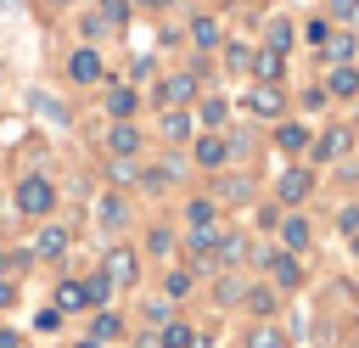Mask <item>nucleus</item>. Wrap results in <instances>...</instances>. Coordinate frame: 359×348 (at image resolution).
<instances>
[{"label": "nucleus", "mask_w": 359, "mask_h": 348, "mask_svg": "<svg viewBox=\"0 0 359 348\" xmlns=\"http://www.w3.org/2000/svg\"><path fill=\"white\" fill-rule=\"evenodd\" d=\"M17 202H22V213H45V208L56 202V191H50V185H45L39 174H28V180L17 185Z\"/></svg>", "instance_id": "f257e3e1"}, {"label": "nucleus", "mask_w": 359, "mask_h": 348, "mask_svg": "<svg viewBox=\"0 0 359 348\" xmlns=\"http://www.w3.org/2000/svg\"><path fill=\"white\" fill-rule=\"evenodd\" d=\"M135 269H140V264H135V253H129V247H118V253H107V269H101V275H107L112 286H129V281H135Z\"/></svg>", "instance_id": "f03ea898"}, {"label": "nucleus", "mask_w": 359, "mask_h": 348, "mask_svg": "<svg viewBox=\"0 0 359 348\" xmlns=\"http://www.w3.org/2000/svg\"><path fill=\"white\" fill-rule=\"evenodd\" d=\"M34 253H39V258H62V253H67V230L45 225V230H39V241H34Z\"/></svg>", "instance_id": "7ed1b4c3"}, {"label": "nucleus", "mask_w": 359, "mask_h": 348, "mask_svg": "<svg viewBox=\"0 0 359 348\" xmlns=\"http://www.w3.org/2000/svg\"><path fill=\"white\" fill-rule=\"evenodd\" d=\"M191 95H196V79H191V73H174V79H163V101H180V107H185Z\"/></svg>", "instance_id": "20e7f679"}, {"label": "nucleus", "mask_w": 359, "mask_h": 348, "mask_svg": "<svg viewBox=\"0 0 359 348\" xmlns=\"http://www.w3.org/2000/svg\"><path fill=\"white\" fill-rule=\"evenodd\" d=\"M309 185H314V180H309L303 168H292V174H280V202H303V196H309Z\"/></svg>", "instance_id": "39448f33"}, {"label": "nucleus", "mask_w": 359, "mask_h": 348, "mask_svg": "<svg viewBox=\"0 0 359 348\" xmlns=\"http://www.w3.org/2000/svg\"><path fill=\"white\" fill-rule=\"evenodd\" d=\"M264 264L275 269V281H280V286H297V281H303V275H297V264H292V253H264Z\"/></svg>", "instance_id": "423d86ee"}, {"label": "nucleus", "mask_w": 359, "mask_h": 348, "mask_svg": "<svg viewBox=\"0 0 359 348\" xmlns=\"http://www.w3.org/2000/svg\"><path fill=\"white\" fill-rule=\"evenodd\" d=\"M73 79H79V84L101 79V56H95V51H79V56H73Z\"/></svg>", "instance_id": "0eeeda50"}, {"label": "nucleus", "mask_w": 359, "mask_h": 348, "mask_svg": "<svg viewBox=\"0 0 359 348\" xmlns=\"http://www.w3.org/2000/svg\"><path fill=\"white\" fill-rule=\"evenodd\" d=\"M252 112H258V118H275V112H280V90H275V84L252 90Z\"/></svg>", "instance_id": "6e6552de"}, {"label": "nucleus", "mask_w": 359, "mask_h": 348, "mask_svg": "<svg viewBox=\"0 0 359 348\" xmlns=\"http://www.w3.org/2000/svg\"><path fill=\"white\" fill-rule=\"evenodd\" d=\"M196 163L219 168V163H224V140H219V135H202V140H196Z\"/></svg>", "instance_id": "1a4fd4ad"}, {"label": "nucleus", "mask_w": 359, "mask_h": 348, "mask_svg": "<svg viewBox=\"0 0 359 348\" xmlns=\"http://www.w3.org/2000/svg\"><path fill=\"white\" fill-rule=\"evenodd\" d=\"M247 348H286V337H280L275 326H252V331H247Z\"/></svg>", "instance_id": "9d476101"}, {"label": "nucleus", "mask_w": 359, "mask_h": 348, "mask_svg": "<svg viewBox=\"0 0 359 348\" xmlns=\"http://www.w3.org/2000/svg\"><path fill=\"white\" fill-rule=\"evenodd\" d=\"M353 90H359V73L353 67H337L331 73V95H353Z\"/></svg>", "instance_id": "9b49d317"}, {"label": "nucleus", "mask_w": 359, "mask_h": 348, "mask_svg": "<svg viewBox=\"0 0 359 348\" xmlns=\"http://www.w3.org/2000/svg\"><path fill=\"white\" fill-rule=\"evenodd\" d=\"M107 112H112V118H129V112H135V90H112V95H107Z\"/></svg>", "instance_id": "f8f14e48"}, {"label": "nucleus", "mask_w": 359, "mask_h": 348, "mask_svg": "<svg viewBox=\"0 0 359 348\" xmlns=\"http://www.w3.org/2000/svg\"><path fill=\"white\" fill-rule=\"evenodd\" d=\"M135 146H140V135H135L129 123H118V129H112V152H118V157H129Z\"/></svg>", "instance_id": "ddd939ff"}, {"label": "nucleus", "mask_w": 359, "mask_h": 348, "mask_svg": "<svg viewBox=\"0 0 359 348\" xmlns=\"http://www.w3.org/2000/svg\"><path fill=\"white\" fill-rule=\"evenodd\" d=\"M275 146H280V152H303V146H309V135H303L297 123H286V129L275 135Z\"/></svg>", "instance_id": "4468645a"}, {"label": "nucleus", "mask_w": 359, "mask_h": 348, "mask_svg": "<svg viewBox=\"0 0 359 348\" xmlns=\"http://www.w3.org/2000/svg\"><path fill=\"white\" fill-rule=\"evenodd\" d=\"M79 292H84V303H107V292H112V281H107V275H90V281H84Z\"/></svg>", "instance_id": "2eb2a0df"}, {"label": "nucleus", "mask_w": 359, "mask_h": 348, "mask_svg": "<svg viewBox=\"0 0 359 348\" xmlns=\"http://www.w3.org/2000/svg\"><path fill=\"white\" fill-rule=\"evenodd\" d=\"M325 56H331V62H348V56H353V39H348V34H331V39H325Z\"/></svg>", "instance_id": "dca6fc26"}, {"label": "nucleus", "mask_w": 359, "mask_h": 348, "mask_svg": "<svg viewBox=\"0 0 359 348\" xmlns=\"http://www.w3.org/2000/svg\"><path fill=\"white\" fill-rule=\"evenodd\" d=\"M348 152V129H331L325 140H320V157H342Z\"/></svg>", "instance_id": "f3484780"}, {"label": "nucleus", "mask_w": 359, "mask_h": 348, "mask_svg": "<svg viewBox=\"0 0 359 348\" xmlns=\"http://www.w3.org/2000/svg\"><path fill=\"white\" fill-rule=\"evenodd\" d=\"M280 236H286V247H303V241H309V225H303V219H286Z\"/></svg>", "instance_id": "a211bd4d"}, {"label": "nucleus", "mask_w": 359, "mask_h": 348, "mask_svg": "<svg viewBox=\"0 0 359 348\" xmlns=\"http://www.w3.org/2000/svg\"><path fill=\"white\" fill-rule=\"evenodd\" d=\"M101 225H112V230L123 225V202H118V196H107V202H101Z\"/></svg>", "instance_id": "6ab92c4d"}, {"label": "nucleus", "mask_w": 359, "mask_h": 348, "mask_svg": "<svg viewBox=\"0 0 359 348\" xmlns=\"http://www.w3.org/2000/svg\"><path fill=\"white\" fill-rule=\"evenodd\" d=\"M56 303H62V309H84V292H79V281H67V286L56 292Z\"/></svg>", "instance_id": "aec40b11"}, {"label": "nucleus", "mask_w": 359, "mask_h": 348, "mask_svg": "<svg viewBox=\"0 0 359 348\" xmlns=\"http://www.w3.org/2000/svg\"><path fill=\"white\" fill-rule=\"evenodd\" d=\"M191 34H196V45H219V28H213L208 17H196V28H191Z\"/></svg>", "instance_id": "412c9836"}, {"label": "nucleus", "mask_w": 359, "mask_h": 348, "mask_svg": "<svg viewBox=\"0 0 359 348\" xmlns=\"http://www.w3.org/2000/svg\"><path fill=\"white\" fill-rule=\"evenodd\" d=\"M258 79H280V56H275V51L258 56Z\"/></svg>", "instance_id": "4be33fe9"}, {"label": "nucleus", "mask_w": 359, "mask_h": 348, "mask_svg": "<svg viewBox=\"0 0 359 348\" xmlns=\"http://www.w3.org/2000/svg\"><path fill=\"white\" fill-rule=\"evenodd\" d=\"M185 129H191V118H185V112H168V118H163V135H174V140H180Z\"/></svg>", "instance_id": "5701e85b"}, {"label": "nucleus", "mask_w": 359, "mask_h": 348, "mask_svg": "<svg viewBox=\"0 0 359 348\" xmlns=\"http://www.w3.org/2000/svg\"><path fill=\"white\" fill-rule=\"evenodd\" d=\"M185 213H191V225H196V230H202V225H213V202H191Z\"/></svg>", "instance_id": "b1692460"}, {"label": "nucleus", "mask_w": 359, "mask_h": 348, "mask_svg": "<svg viewBox=\"0 0 359 348\" xmlns=\"http://www.w3.org/2000/svg\"><path fill=\"white\" fill-rule=\"evenodd\" d=\"M163 348H191V331H185V326H168V331H163Z\"/></svg>", "instance_id": "393cba45"}, {"label": "nucleus", "mask_w": 359, "mask_h": 348, "mask_svg": "<svg viewBox=\"0 0 359 348\" xmlns=\"http://www.w3.org/2000/svg\"><path fill=\"white\" fill-rule=\"evenodd\" d=\"M286 39H292V28L275 17V22H269V45H275V56H280V45H286Z\"/></svg>", "instance_id": "a878e982"}, {"label": "nucleus", "mask_w": 359, "mask_h": 348, "mask_svg": "<svg viewBox=\"0 0 359 348\" xmlns=\"http://www.w3.org/2000/svg\"><path fill=\"white\" fill-rule=\"evenodd\" d=\"M95 337H118V314L101 309V314H95Z\"/></svg>", "instance_id": "bb28decb"}, {"label": "nucleus", "mask_w": 359, "mask_h": 348, "mask_svg": "<svg viewBox=\"0 0 359 348\" xmlns=\"http://www.w3.org/2000/svg\"><path fill=\"white\" fill-rule=\"evenodd\" d=\"M123 11H129L123 0H101V22H123Z\"/></svg>", "instance_id": "cd10ccee"}, {"label": "nucleus", "mask_w": 359, "mask_h": 348, "mask_svg": "<svg viewBox=\"0 0 359 348\" xmlns=\"http://www.w3.org/2000/svg\"><path fill=\"white\" fill-rule=\"evenodd\" d=\"M303 34H309V45H325V39H331V28H325V22H320V17H314V22H309V28H303Z\"/></svg>", "instance_id": "c85d7f7f"}, {"label": "nucleus", "mask_w": 359, "mask_h": 348, "mask_svg": "<svg viewBox=\"0 0 359 348\" xmlns=\"http://www.w3.org/2000/svg\"><path fill=\"white\" fill-rule=\"evenodd\" d=\"M168 292H174V297H185V292H191V275H185V269H174V275H168Z\"/></svg>", "instance_id": "c756f323"}, {"label": "nucleus", "mask_w": 359, "mask_h": 348, "mask_svg": "<svg viewBox=\"0 0 359 348\" xmlns=\"http://www.w3.org/2000/svg\"><path fill=\"white\" fill-rule=\"evenodd\" d=\"M34 326H39V331H56V326H62V309H39V320H34Z\"/></svg>", "instance_id": "7c9ffc66"}, {"label": "nucleus", "mask_w": 359, "mask_h": 348, "mask_svg": "<svg viewBox=\"0 0 359 348\" xmlns=\"http://www.w3.org/2000/svg\"><path fill=\"white\" fill-rule=\"evenodd\" d=\"M202 123H224V101H208L202 107Z\"/></svg>", "instance_id": "2f4dec72"}, {"label": "nucleus", "mask_w": 359, "mask_h": 348, "mask_svg": "<svg viewBox=\"0 0 359 348\" xmlns=\"http://www.w3.org/2000/svg\"><path fill=\"white\" fill-rule=\"evenodd\" d=\"M219 191H224V196H230V202H241V196H247V180H224V185H219Z\"/></svg>", "instance_id": "473e14b6"}, {"label": "nucleus", "mask_w": 359, "mask_h": 348, "mask_svg": "<svg viewBox=\"0 0 359 348\" xmlns=\"http://www.w3.org/2000/svg\"><path fill=\"white\" fill-rule=\"evenodd\" d=\"M247 303H252V309H258V314H269V309H275V297H269V292H264V286H258V292H252V297H247Z\"/></svg>", "instance_id": "72a5a7b5"}, {"label": "nucleus", "mask_w": 359, "mask_h": 348, "mask_svg": "<svg viewBox=\"0 0 359 348\" xmlns=\"http://www.w3.org/2000/svg\"><path fill=\"white\" fill-rule=\"evenodd\" d=\"M342 230H348V236H359V208H342Z\"/></svg>", "instance_id": "f704fd0d"}, {"label": "nucleus", "mask_w": 359, "mask_h": 348, "mask_svg": "<svg viewBox=\"0 0 359 348\" xmlns=\"http://www.w3.org/2000/svg\"><path fill=\"white\" fill-rule=\"evenodd\" d=\"M331 11L337 17H359V0H331Z\"/></svg>", "instance_id": "c9c22d12"}, {"label": "nucleus", "mask_w": 359, "mask_h": 348, "mask_svg": "<svg viewBox=\"0 0 359 348\" xmlns=\"http://www.w3.org/2000/svg\"><path fill=\"white\" fill-rule=\"evenodd\" d=\"M11 297H17V286H11V281H0V309H11Z\"/></svg>", "instance_id": "e433bc0d"}, {"label": "nucleus", "mask_w": 359, "mask_h": 348, "mask_svg": "<svg viewBox=\"0 0 359 348\" xmlns=\"http://www.w3.org/2000/svg\"><path fill=\"white\" fill-rule=\"evenodd\" d=\"M135 348H163V342H157V337H140V342H135Z\"/></svg>", "instance_id": "4c0bfd02"}, {"label": "nucleus", "mask_w": 359, "mask_h": 348, "mask_svg": "<svg viewBox=\"0 0 359 348\" xmlns=\"http://www.w3.org/2000/svg\"><path fill=\"white\" fill-rule=\"evenodd\" d=\"M0 348H17V337H11V331H0Z\"/></svg>", "instance_id": "58836bf2"}, {"label": "nucleus", "mask_w": 359, "mask_h": 348, "mask_svg": "<svg viewBox=\"0 0 359 348\" xmlns=\"http://www.w3.org/2000/svg\"><path fill=\"white\" fill-rule=\"evenodd\" d=\"M140 6H174V0H140Z\"/></svg>", "instance_id": "ea45409f"}, {"label": "nucleus", "mask_w": 359, "mask_h": 348, "mask_svg": "<svg viewBox=\"0 0 359 348\" xmlns=\"http://www.w3.org/2000/svg\"><path fill=\"white\" fill-rule=\"evenodd\" d=\"M79 348H101V342H79Z\"/></svg>", "instance_id": "a19ab883"}, {"label": "nucleus", "mask_w": 359, "mask_h": 348, "mask_svg": "<svg viewBox=\"0 0 359 348\" xmlns=\"http://www.w3.org/2000/svg\"><path fill=\"white\" fill-rule=\"evenodd\" d=\"M50 6H67V0H50Z\"/></svg>", "instance_id": "79ce46f5"}]
</instances>
